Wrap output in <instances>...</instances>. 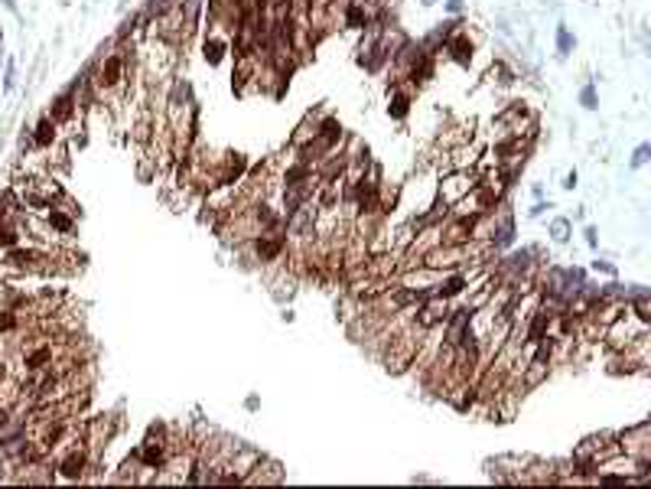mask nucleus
Wrapping results in <instances>:
<instances>
[{
  "label": "nucleus",
  "mask_w": 651,
  "mask_h": 489,
  "mask_svg": "<svg viewBox=\"0 0 651 489\" xmlns=\"http://www.w3.org/2000/svg\"><path fill=\"white\" fill-rule=\"evenodd\" d=\"M225 49H228V39L212 33V36L205 39V59H209V65H218L221 56H225Z\"/></svg>",
  "instance_id": "1a4fd4ad"
},
{
  "label": "nucleus",
  "mask_w": 651,
  "mask_h": 489,
  "mask_svg": "<svg viewBox=\"0 0 651 489\" xmlns=\"http://www.w3.org/2000/svg\"><path fill=\"white\" fill-rule=\"evenodd\" d=\"M648 154H651V147H648V144H641V147L635 150V157H632V167H641V163H648Z\"/></svg>",
  "instance_id": "f8f14e48"
},
{
  "label": "nucleus",
  "mask_w": 651,
  "mask_h": 489,
  "mask_svg": "<svg viewBox=\"0 0 651 489\" xmlns=\"http://www.w3.org/2000/svg\"><path fill=\"white\" fill-rule=\"evenodd\" d=\"M566 229H570V222L557 219V222H553V238H557V242H563V238H566Z\"/></svg>",
  "instance_id": "ddd939ff"
},
{
  "label": "nucleus",
  "mask_w": 651,
  "mask_h": 489,
  "mask_svg": "<svg viewBox=\"0 0 651 489\" xmlns=\"http://www.w3.org/2000/svg\"><path fill=\"white\" fill-rule=\"evenodd\" d=\"M245 245L251 248L254 261H261V264H283L287 254H290L287 232H258V235L248 238Z\"/></svg>",
  "instance_id": "f03ea898"
},
{
  "label": "nucleus",
  "mask_w": 651,
  "mask_h": 489,
  "mask_svg": "<svg viewBox=\"0 0 651 489\" xmlns=\"http://www.w3.org/2000/svg\"><path fill=\"white\" fill-rule=\"evenodd\" d=\"M59 141H62V130H59V124H55L49 114H43V118L36 121V127L30 130V150H39V154L52 150Z\"/></svg>",
  "instance_id": "39448f33"
},
{
  "label": "nucleus",
  "mask_w": 651,
  "mask_h": 489,
  "mask_svg": "<svg viewBox=\"0 0 651 489\" xmlns=\"http://www.w3.org/2000/svg\"><path fill=\"white\" fill-rule=\"evenodd\" d=\"M580 101H583V108H590V111H593V108L599 105V101H596V88H593V85H586L583 92H580Z\"/></svg>",
  "instance_id": "9b49d317"
},
{
  "label": "nucleus",
  "mask_w": 651,
  "mask_h": 489,
  "mask_svg": "<svg viewBox=\"0 0 651 489\" xmlns=\"http://www.w3.org/2000/svg\"><path fill=\"white\" fill-rule=\"evenodd\" d=\"M557 49H560V56H566V52L573 49V39H570V33H566V26L557 30Z\"/></svg>",
  "instance_id": "9d476101"
},
{
  "label": "nucleus",
  "mask_w": 651,
  "mask_h": 489,
  "mask_svg": "<svg viewBox=\"0 0 651 489\" xmlns=\"http://www.w3.org/2000/svg\"><path fill=\"white\" fill-rule=\"evenodd\" d=\"M95 450L98 447L92 444L88 437H82V440H75L72 447H65V450L55 457V483H82V479H88L92 473L88 470H95Z\"/></svg>",
  "instance_id": "f257e3e1"
},
{
  "label": "nucleus",
  "mask_w": 651,
  "mask_h": 489,
  "mask_svg": "<svg viewBox=\"0 0 651 489\" xmlns=\"http://www.w3.org/2000/svg\"><path fill=\"white\" fill-rule=\"evenodd\" d=\"M479 180H482V176H479V170H475V167H469V170H449V173L443 176V183H440V202L446 205V209H449V205H456Z\"/></svg>",
  "instance_id": "20e7f679"
},
{
  "label": "nucleus",
  "mask_w": 651,
  "mask_h": 489,
  "mask_svg": "<svg viewBox=\"0 0 651 489\" xmlns=\"http://www.w3.org/2000/svg\"><path fill=\"white\" fill-rule=\"evenodd\" d=\"M407 111H411V95H407V92H394L391 101H387V114H391L394 121H404Z\"/></svg>",
  "instance_id": "6e6552de"
},
{
  "label": "nucleus",
  "mask_w": 651,
  "mask_h": 489,
  "mask_svg": "<svg viewBox=\"0 0 651 489\" xmlns=\"http://www.w3.org/2000/svg\"><path fill=\"white\" fill-rule=\"evenodd\" d=\"M446 52L453 56L459 65H469L472 62V52H475V46H472V39H469V33H462V30H456V33H449L446 36Z\"/></svg>",
  "instance_id": "423d86ee"
},
{
  "label": "nucleus",
  "mask_w": 651,
  "mask_h": 489,
  "mask_svg": "<svg viewBox=\"0 0 651 489\" xmlns=\"http://www.w3.org/2000/svg\"><path fill=\"white\" fill-rule=\"evenodd\" d=\"M55 356H59L55 339H49V336H36V339L23 342V349H20V366H23L26 375H39V372H46V369L55 366Z\"/></svg>",
  "instance_id": "7ed1b4c3"
},
{
  "label": "nucleus",
  "mask_w": 651,
  "mask_h": 489,
  "mask_svg": "<svg viewBox=\"0 0 651 489\" xmlns=\"http://www.w3.org/2000/svg\"><path fill=\"white\" fill-rule=\"evenodd\" d=\"M23 326H26L23 313H17V310H10V307H0V339H4V336L23 333Z\"/></svg>",
  "instance_id": "0eeeda50"
}]
</instances>
